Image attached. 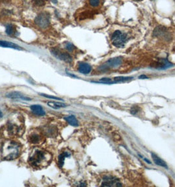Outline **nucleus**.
Returning <instances> with one entry per match:
<instances>
[{
	"mask_svg": "<svg viewBox=\"0 0 175 187\" xmlns=\"http://www.w3.org/2000/svg\"><path fill=\"white\" fill-rule=\"evenodd\" d=\"M51 154L40 148H34L29 158V163L35 168H44L50 164Z\"/></svg>",
	"mask_w": 175,
	"mask_h": 187,
	"instance_id": "f257e3e1",
	"label": "nucleus"
},
{
	"mask_svg": "<svg viewBox=\"0 0 175 187\" xmlns=\"http://www.w3.org/2000/svg\"><path fill=\"white\" fill-rule=\"evenodd\" d=\"M20 153V145L15 141H5L2 147V155L6 160H12L17 158Z\"/></svg>",
	"mask_w": 175,
	"mask_h": 187,
	"instance_id": "f03ea898",
	"label": "nucleus"
},
{
	"mask_svg": "<svg viewBox=\"0 0 175 187\" xmlns=\"http://www.w3.org/2000/svg\"><path fill=\"white\" fill-rule=\"evenodd\" d=\"M128 40V36L126 34L122 33L121 31H115L112 34L111 41L112 43L114 46L118 48H122L124 46V45Z\"/></svg>",
	"mask_w": 175,
	"mask_h": 187,
	"instance_id": "7ed1b4c3",
	"label": "nucleus"
},
{
	"mask_svg": "<svg viewBox=\"0 0 175 187\" xmlns=\"http://www.w3.org/2000/svg\"><path fill=\"white\" fill-rule=\"evenodd\" d=\"M51 53L53 54L57 58H59V59H60L61 61H63L65 62H71L72 61L71 55L68 54L67 53L63 52L58 49H52Z\"/></svg>",
	"mask_w": 175,
	"mask_h": 187,
	"instance_id": "20e7f679",
	"label": "nucleus"
},
{
	"mask_svg": "<svg viewBox=\"0 0 175 187\" xmlns=\"http://www.w3.org/2000/svg\"><path fill=\"white\" fill-rule=\"evenodd\" d=\"M35 22L36 25L41 28H46L49 26L50 24V19H49V16L46 13H41L40 15H38L36 20H35Z\"/></svg>",
	"mask_w": 175,
	"mask_h": 187,
	"instance_id": "39448f33",
	"label": "nucleus"
},
{
	"mask_svg": "<svg viewBox=\"0 0 175 187\" xmlns=\"http://www.w3.org/2000/svg\"><path fill=\"white\" fill-rule=\"evenodd\" d=\"M121 186L122 185L118 181L117 179H115L111 177H106L103 179V182L102 183V186Z\"/></svg>",
	"mask_w": 175,
	"mask_h": 187,
	"instance_id": "423d86ee",
	"label": "nucleus"
},
{
	"mask_svg": "<svg viewBox=\"0 0 175 187\" xmlns=\"http://www.w3.org/2000/svg\"><path fill=\"white\" fill-rule=\"evenodd\" d=\"M6 96L8 98L12 99H21L24 100H32L30 97H28V96L24 95L22 93H20V92L17 91H12L10 92L9 93H8L6 95Z\"/></svg>",
	"mask_w": 175,
	"mask_h": 187,
	"instance_id": "0eeeda50",
	"label": "nucleus"
},
{
	"mask_svg": "<svg viewBox=\"0 0 175 187\" xmlns=\"http://www.w3.org/2000/svg\"><path fill=\"white\" fill-rule=\"evenodd\" d=\"M122 60L119 57H116L113 58H111L108 61L106 62L102 67H104V68H106L107 67H117L118 66L121 64Z\"/></svg>",
	"mask_w": 175,
	"mask_h": 187,
	"instance_id": "6e6552de",
	"label": "nucleus"
},
{
	"mask_svg": "<svg viewBox=\"0 0 175 187\" xmlns=\"http://www.w3.org/2000/svg\"><path fill=\"white\" fill-rule=\"evenodd\" d=\"M31 111H32L35 115L38 116H43L45 115V112L44 108L39 105H33L30 106Z\"/></svg>",
	"mask_w": 175,
	"mask_h": 187,
	"instance_id": "1a4fd4ad",
	"label": "nucleus"
},
{
	"mask_svg": "<svg viewBox=\"0 0 175 187\" xmlns=\"http://www.w3.org/2000/svg\"><path fill=\"white\" fill-rule=\"evenodd\" d=\"M92 70V67L86 62H81L78 65V71L83 74H88Z\"/></svg>",
	"mask_w": 175,
	"mask_h": 187,
	"instance_id": "9d476101",
	"label": "nucleus"
},
{
	"mask_svg": "<svg viewBox=\"0 0 175 187\" xmlns=\"http://www.w3.org/2000/svg\"><path fill=\"white\" fill-rule=\"evenodd\" d=\"M0 47H7V48H11V49H17V50H23V49L18 45L15 43H13L12 42H9V41H1L0 40Z\"/></svg>",
	"mask_w": 175,
	"mask_h": 187,
	"instance_id": "9b49d317",
	"label": "nucleus"
},
{
	"mask_svg": "<svg viewBox=\"0 0 175 187\" xmlns=\"http://www.w3.org/2000/svg\"><path fill=\"white\" fill-rule=\"evenodd\" d=\"M152 157L153 158L154 163H155L157 165H159V166H161V167L165 168L166 169H168V166L165 163V162L163 161L162 159L160 158L159 156H157L155 154L152 153Z\"/></svg>",
	"mask_w": 175,
	"mask_h": 187,
	"instance_id": "f8f14e48",
	"label": "nucleus"
},
{
	"mask_svg": "<svg viewBox=\"0 0 175 187\" xmlns=\"http://www.w3.org/2000/svg\"><path fill=\"white\" fill-rule=\"evenodd\" d=\"M71 156V154L69 152H64L59 156L58 158V165L60 168H62L64 165V162L66 157Z\"/></svg>",
	"mask_w": 175,
	"mask_h": 187,
	"instance_id": "ddd939ff",
	"label": "nucleus"
},
{
	"mask_svg": "<svg viewBox=\"0 0 175 187\" xmlns=\"http://www.w3.org/2000/svg\"><path fill=\"white\" fill-rule=\"evenodd\" d=\"M48 105L51 107L52 108L54 109H59L61 108H65V107L67 106V105H65V103L60 102H54V101H50L48 102Z\"/></svg>",
	"mask_w": 175,
	"mask_h": 187,
	"instance_id": "4468645a",
	"label": "nucleus"
},
{
	"mask_svg": "<svg viewBox=\"0 0 175 187\" xmlns=\"http://www.w3.org/2000/svg\"><path fill=\"white\" fill-rule=\"evenodd\" d=\"M65 120L69 123V124H70L72 126H74V127L78 126V120H77V119L76 118V117L75 116L71 115L67 117H65Z\"/></svg>",
	"mask_w": 175,
	"mask_h": 187,
	"instance_id": "2eb2a0df",
	"label": "nucleus"
},
{
	"mask_svg": "<svg viewBox=\"0 0 175 187\" xmlns=\"http://www.w3.org/2000/svg\"><path fill=\"white\" fill-rule=\"evenodd\" d=\"M16 28L13 25H8L6 27V33L9 36H14L15 35L16 33Z\"/></svg>",
	"mask_w": 175,
	"mask_h": 187,
	"instance_id": "dca6fc26",
	"label": "nucleus"
},
{
	"mask_svg": "<svg viewBox=\"0 0 175 187\" xmlns=\"http://www.w3.org/2000/svg\"><path fill=\"white\" fill-rule=\"evenodd\" d=\"M132 79H134L133 77H125V76H118V77H115L114 79L115 83L117 82H127L128 80H130Z\"/></svg>",
	"mask_w": 175,
	"mask_h": 187,
	"instance_id": "f3484780",
	"label": "nucleus"
},
{
	"mask_svg": "<svg viewBox=\"0 0 175 187\" xmlns=\"http://www.w3.org/2000/svg\"><path fill=\"white\" fill-rule=\"evenodd\" d=\"M41 140L40 136L38 134H33L30 137V141L32 143H38Z\"/></svg>",
	"mask_w": 175,
	"mask_h": 187,
	"instance_id": "a211bd4d",
	"label": "nucleus"
},
{
	"mask_svg": "<svg viewBox=\"0 0 175 187\" xmlns=\"http://www.w3.org/2000/svg\"><path fill=\"white\" fill-rule=\"evenodd\" d=\"M65 48L69 51H72L73 49H74V46H73V45L71 43L66 42L65 44Z\"/></svg>",
	"mask_w": 175,
	"mask_h": 187,
	"instance_id": "6ab92c4d",
	"label": "nucleus"
},
{
	"mask_svg": "<svg viewBox=\"0 0 175 187\" xmlns=\"http://www.w3.org/2000/svg\"><path fill=\"white\" fill-rule=\"evenodd\" d=\"M41 96H44V97H46V98H49V99H55V100H61L62 99L59 98V97H57V96H50V95H45V94H43V93H41V94H40Z\"/></svg>",
	"mask_w": 175,
	"mask_h": 187,
	"instance_id": "aec40b11",
	"label": "nucleus"
},
{
	"mask_svg": "<svg viewBox=\"0 0 175 187\" xmlns=\"http://www.w3.org/2000/svg\"><path fill=\"white\" fill-rule=\"evenodd\" d=\"M90 4L93 7L98 6L100 4V0H90Z\"/></svg>",
	"mask_w": 175,
	"mask_h": 187,
	"instance_id": "412c9836",
	"label": "nucleus"
},
{
	"mask_svg": "<svg viewBox=\"0 0 175 187\" xmlns=\"http://www.w3.org/2000/svg\"><path fill=\"white\" fill-rule=\"evenodd\" d=\"M34 1L38 6H43L45 4V0H34Z\"/></svg>",
	"mask_w": 175,
	"mask_h": 187,
	"instance_id": "4be33fe9",
	"label": "nucleus"
},
{
	"mask_svg": "<svg viewBox=\"0 0 175 187\" xmlns=\"http://www.w3.org/2000/svg\"><path fill=\"white\" fill-rule=\"evenodd\" d=\"M138 108L137 106H134L133 107V108L131 109V114H133V115H134V114H136V113H137L138 111Z\"/></svg>",
	"mask_w": 175,
	"mask_h": 187,
	"instance_id": "5701e85b",
	"label": "nucleus"
},
{
	"mask_svg": "<svg viewBox=\"0 0 175 187\" xmlns=\"http://www.w3.org/2000/svg\"><path fill=\"white\" fill-rule=\"evenodd\" d=\"M139 79H148V77L145 75H141L140 76H139Z\"/></svg>",
	"mask_w": 175,
	"mask_h": 187,
	"instance_id": "b1692460",
	"label": "nucleus"
},
{
	"mask_svg": "<svg viewBox=\"0 0 175 187\" xmlns=\"http://www.w3.org/2000/svg\"><path fill=\"white\" fill-rule=\"evenodd\" d=\"M143 160L144 161H146L147 163H148V164H152V162H150L149 160H147V159H146V158H143Z\"/></svg>",
	"mask_w": 175,
	"mask_h": 187,
	"instance_id": "393cba45",
	"label": "nucleus"
},
{
	"mask_svg": "<svg viewBox=\"0 0 175 187\" xmlns=\"http://www.w3.org/2000/svg\"><path fill=\"white\" fill-rule=\"evenodd\" d=\"M2 116H3V114H2L1 110H0V118H1V117H2Z\"/></svg>",
	"mask_w": 175,
	"mask_h": 187,
	"instance_id": "a878e982",
	"label": "nucleus"
},
{
	"mask_svg": "<svg viewBox=\"0 0 175 187\" xmlns=\"http://www.w3.org/2000/svg\"><path fill=\"white\" fill-rule=\"evenodd\" d=\"M134 1H142V0H134Z\"/></svg>",
	"mask_w": 175,
	"mask_h": 187,
	"instance_id": "bb28decb",
	"label": "nucleus"
}]
</instances>
